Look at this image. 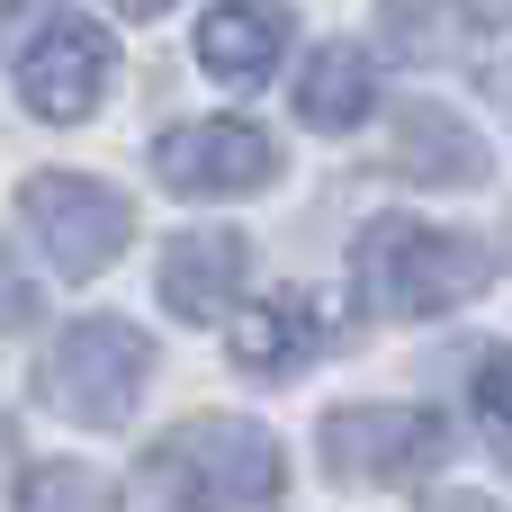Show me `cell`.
Masks as SVG:
<instances>
[{
    "label": "cell",
    "instance_id": "obj_1",
    "mask_svg": "<svg viewBox=\"0 0 512 512\" xmlns=\"http://www.w3.org/2000/svg\"><path fill=\"white\" fill-rule=\"evenodd\" d=\"M144 486L171 512H261L288 495V450L243 414H198L144 450Z\"/></svg>",
    "mask_w": 512,
    "mask_h": 512
},
{
    "label": "cell",
    "instance_id": "obj_2",
    "mask_svg": "<svg viewBox=\"0 0 512 512\" xmlns=\"http://www.w3.org/2000/svg\"><path fill=\"white\" fill-rule=\"evenodd\" d=\"M486 288V252L423 216H378L360 234V297L378 315H450Z\"/></svg>",
    "mask_w": 512,
    "mask_h": 512
},
{
    "label": "cell",
    "instance_id": "obj_3",
    "mask_svg": "<svg viewBox=\"0 0 512 512\" xmlns=\"http://www.w3.org/2000/svg\"><path fill=\"white\" fill-rule=\"evenodd\" d=\"M144 378H153V342H144L126 315H81L72 333H54V351H45V369H36L45 405L72 414V423H90V432L126 423L135 396H144Z\"/></svg>",
    "mask_w": 512,
    "mask_h": 512
},
{
    "label": "cell",
    "instance_id": "obj_4",
    "mask_svg": "<svg viewBox=\"0 0 512 512\" xmlns=\"http://www.w3.org/2000/svg\"><path fill=\"white\" fill-rule=\"evenodd\" d=\"M18 216L36 234V252L54 261V279H99L126 252V234H135V207L108 180H90V171H36L18 189Z\"/></svg>",
    "mask_w": 512,
    "mask_h": 512
},
{
    "label": "cell",
    "instance_id": "obj_5",
    "mask_svg": "<svg viewBox=\"0 0 512 512\" xmlns=\"http://www.w3.org/2000/svg\"><path fill=\"white\" fill-rule=\"evenodd\" d=\"M450 459V423L423 405H342L324 414V468L342 486H414Z\"/></svg>",
    "mask_w": 512,
    "mask_h": 512
},
{
    "label": "cell",
    "instance_id": "obj_6",
    "mask_svg": "<svg viewBox=\"0 0 512 512\" xmlns=\"http://www.w3.org/2000/svg\"><path fill=\"white\" fill-rule=\"evenodd\" d=\"M153 171L180 198H252L279 180V144L243 117H198V126H171L153 144Z\"/></svg>",
    "mask_w": 512,
    "mask_h": 512
},
{
    "label": "cell",
    "instance_id": "obj_7",
    "mask_svg": "<svg viewBox=\"0 0 512 512\" xmlns=\"http://www.w3.org/2000/svg\"><path fill=\"white\" fill-rule=\"evenodd\" d=\"M99 90H108V36H99L81 9H54V18L27 36V54H18V99H27V117L81 126V117L99 108Z\"/></svg>",
    "mask_w": 512,
    "mask_h": 512
},
{
    "label": "cell",
    "instance_id": "obj_8",
    "mask_svg": "<svg viewBox=\"0 0 512 512\" xmlns=\"http://www.w3.org/2000/svg\"><path fill=\"white\" fill-rule=\"evenodd\" d=\"M324 342H333V306L315 288H270L261 306H243L225 324V351H234L243 378H297Z\"/></svg>",
    "mask_w": 512,
    "mask_h": 512
},
{
    "label": "cell",
    "instance_id": "obj_9",
    "mask_svg": "<svg viewBox=\"0 0 512 512\" xmlns=\"http://www.w3.org/2000/svg\"><path fill=\"white\" fill-rule=\"evenodd\" d=\"M243 234H225V225H198V234H171V252H162V306L180 315V324H216V315H234V288H243Z\"/></svg>",
    "mask_w": 512,
    "mask_h": 512
},
{
    "label": "cell",
    "instance_id": "obj_10",
    "mask_svg": "<svg viewBox=\"0 0 512 512\" xmlns=\"http://www.w3.org/2000/svg\"><path fill=\"white\" fill-rule=\"evenodd\" d=\"M297 36V9L288 0H216L198 9V63L216 81H261Z\"/></svg>",
    "mask_w": 512,
    "mask_h": 512
},
{
    "label": "cell",
    "instance_id": "obj_11",
    "mask_svg": "<svg viewBox=\"0 0 512 512\" xmlns=\"http://www.w3.org/2000/svg\"><path fill=\"white\" fill-rule=\"evenodd\" d=\"M396 171L423 180V189H477L495 162H486V135H477L459 108L414 99V108H396Z\"/></svg>",
    "mask_w": 512,
    "mask_h": 512
},
{
    "label": "cell",
    "instance_id": "obj_12",
    "mask_svg": "<svg viewBox=\"0 0 512 512\" xmlns=\"http://www.w3.org/2000/svg\"><path fill=\"white\" fill-rule=\"evenodd\" d=\"M369 108H378V63H369L360 45H324V54L306 63V81H297V117H306L315 135H351Z\"/></svg>",
    "mask_w": 512,
    "mask_h": 512
},
{
    "label": "cell",
    "instance_id": "obj_13",
    "mask_svg": "<svg viewBox=\"0 0 512 512\" xmlns=\"http://www.w3.org/2000/svg\"><path fill=\"white\" fill-rule=\"evenodd\" d=\"M378 9H387V36H396L405 54H423V63H432V54H459V36L477 27L468 0H378Z\"/></svg>",
    "mask_w": 512,
    "mask_h": 512
},
{
    "label": "cell",
    "instance_id": "obj_14",
    "mask_svg": "<svg viewBox=\"0 0 512 512\" xmlns=\"http://www.w3.org/2000/svg\"><path fill=\"white\" fill-rule=\"evenodd\" d=\"M18 512H117V495H108V477H90V468H36V477L18 486Z\"/></svg>",
    "mask_w": 512,
    "mask_h": 512
},
{
    "label": "cell",
    "instance_id": "obj_15",
    "mask_svg": "<svg viewBox=\"0 0 512 512\" xmlns=\"http://www.w3.org/2000/svg\"><path fill=\"white\" fill-rule=\"evenodd\" d=\"M477 414L495 423L512 441V351H495V360H477Z\"/></svg>",
    "mask_w": 512,
    "mask_h": 512
},
{
    "label": "cell",
    "instance_id": "obj_16",
    "mask_svg": "<svg viewBox=\"0 0 512 512\" xmlns=\"http://www.w3.org/2000/svg\"><path fill=\"white\" fill-rule=\"evenodd\" d=\"M18 324H36V279L0 252V333H18Z\"/></svg>",
    "mask_w": 512,
    "mask_h": 512
},
{
    "label": "cell",
    "instance_id": "obj_17",
    "mask_svg": "<svg viewBox=\"0 0 512 512\" xmlns=\"http://www.w3.org/2000/svg\"><path fill=\"white\" fill-rule=\"evenodd\" d=\"M9 468H18V432H9V414H0V486H9Z\"/></svg>",
    "mask_w": 512,
    "mask_h": 512
},
{
    "label": "cell",
    "instance_id": "obj_18",
    "mask_svg": "<svg viewBox=\"0 0 512 512\" xmlns=\"http://www.w3.org/2000/svg\"><path fill=\"white\" fill-rule=\"evenodd\" d=\"M486 81H495V99L512 108V54H495V72H486Z\"/></svg>",
    "mask_w": 512,
    "mask_h": 512
},
{
    "label": "cell",
    "instance_id": "obj_19",
    "mask_svg": "<svg viewBox=\"0 0 512 512\" xmlns=\"http://www.w3.org/2000/svg\"><path fill=\"white\" fill-rule=\"evenodd\" d=\"M117 9H126V18H162L171 0H117Z\"/></svg>",
    "mask_w": 512,
    "mask_h": 512
},
{
    "label": "cell",
    "instance_id": "obj_20",
    "mask_svg": "<svg viewBox=\"0 0 512 512\" xmlns=\"http://www.w3.org/2000/svg\"><path fill=\"white\" fill-rule=\"evenodd\" d=\"M468 9H477V18H512V0H468Z\"/></svg>",
    "mask_w": 512,
    "mask_h": 512
},
{
    "label": "cell",
    "instance_id": "obj_21",
    "mask_svg": "<svg viewBox=\"0 0 512 512\" xmlns=\"http://www.w3.org/2000/svg\"><path fill=\"white\" fill-rule=\"evenodd\" d=\"M9 18H18V0H0V36H9Z\"/></svg>",
    "mask_w": 512,
    "mask_h": 512
},
{
    "label": "cell",
    "instance_id": "obj_22",
    "mask_svg": "<svg viewBox=\"0 0 512 512\" xmlns=\"http://www.w3.org/2000/svg\"><path fill=\"white\" fill-rule=\"evenodd\" d=\"M441 512H495V504H441Z\"/></svg>",
    "mask_w": 512,
    "mask_h": 512
}]
</instances>
